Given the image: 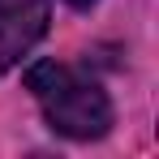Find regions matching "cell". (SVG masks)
Returning <instances> with one entry per match:
<instances>
[{"instance_id": "obj_1", "label": "cell", "mask_w": 159, "mask_h": 159, "mask_svg": "<svg viewBox=\"0 0 159 159\" xmlns=\"http://www.w3.org/2000/svg\"><path fill=\"white\" fill-rule=\"evenodd\" d=\"M26 90L43 112L48 129L69 142H95L112 129L116 112L99 82L65 60H34L26 69Z\"/></svg>"}, {"instance_id": "obj_2", "label": "cell", "mask_w": 159, "mask_h": 159, "mask_svg": "<svg viewBox=\"0 0 159 159\" xmlns=\"http://www.w3.org/2000/svg\"><path fill=\"white\" fill-rule=\"evenodd\" d=\"M48 0H0V78L22 65V56L48 34Z\"/></svg>"}, {"instance_id": "obj_3", "label": "cell", "mask_w": 159, "mask_h": 159, "mask_svg": "<svg viewBox=\"0 0 159 159\" xmlns=\"http://www.w3.org/2000/svg\"><path fill=\"white\" fill-rule=\"evenodd\" d=\"M65 4H69V9H78V13H86V9H95L99 0H65Z\"/></svg>"}]
</instances>
